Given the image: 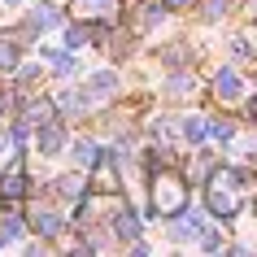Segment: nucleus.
<instances>
[{
  "label": "nucleus",
  "instance_id": "obj_1",
  "mask_svg": "<svg viewBox=\"0 0 257 257\" xmlns=\"http://www.w3.org/2000/svg\"><path fill=\"white\" fill-rule=\"evenodd\" d=\"M118 92V74L113 70H96L92 79H87V92H83V100L92 105V100H105V96Z\"/></svg>",
  "mask_w": 257,
  "mask_h": 257
},
{
  "label": "nucleus",
  "instance_id": "obj_2",
  "mask_svg": "<svg viewBox=\"0 0 257 257\" xmlns=\"http://www.w3.org/2000/svg\"><path fill=\"white\" fill-rule=\"evenodd\" d=\"M205 227H209V222H205V214H196V209H192V214H183L175 227H170V240H175V244H188V240H196Z\"/></svg>",
  "mask_w": 257,
  "mask_h": 257
},
{
  "label": "nucleus",
  "instance_id": "obj_3",
  "mask_svg": "<svg viewBox=\"0 0 257 257\" xmlns=\"http://www.w3.org/2000/svg\"><path fill=\"white\" fill-rule=\"evenodd\" d=\"M231 183H235L231 175H227V179H218V188L209 183V209H218V214H231V209L240 205V196L231 192Z\"/></svg>",
  "mask_w": 257,
  "mask_h": 257
},
{
  "label": "nucleus",
  "instance_id": "obj_4",
  "mask_svg": "<svg viewBox=\"0 0 257 257\" xmlns=\"http://www.w3.org/2000/svg\"><path fill=\"white\" fill-rule=\"evenodd\" d=\"M153 201H157V209H166V214H170V209H179V205H183V188H179L175 179H162V183H157V192H153Z\"/></svg>",
  "mask_w": 257,
  "mask_h": 257
},
{
  "label": "nucleus",
  "instance_id": "obj_5",
  "mask_svg": "<svg viewBox=\"0 0 257 257\" xmlns=\"http://www.w3.org/2000/svg\"><path fill=\"white\" fill-rule=\"evenodd\" d=\"M218 96H222V100H240L244 96V83H240V74H235L231 66L218 70Z\"/></svg>",
  "mask_w": 257,
  "mask_h": 257
},
{
  "label": "nucleus",
  "instance_id": "obj_6",
  "mask_svg": "<svg viewBox=\"0 0 257 257\" xmlns=\"http://www.w3.org/2000/svg\"><path fill=\"white\" fill-rule=\"evenodd\" d=\"M57 22H61V14H57L53 5H40V9H35V18H31V27H35V31H53Z\"/></svg>",
  "mask_w": 257,
  "mask_h": 257
},
{
  "label": "nucleus",
  "instance_id": "obj_7",
  "mask_svg": "<svg viewBox=\"0 0 257 257\" xmlns=\"http://www.w3.org/2000/svg\"><path fill=\"white\" fill-rule=\"evenodd\" d=\"M96 153H100V149H96L92 140H74V149H70V157H74L79 166H92V162H96Z\"/></svg>",
  "mask_w": 257,
  "mask_h": 257
},
{
  "label": "nucleus",
  "instance_id": "obj_8",
  "mask_svg": "<svg viewBox=\"0 0 257 257\" xmlns=\"http://www.w3.org/2000/svg\"><path fill=\"white\" fill-rule=\"evenodd\" d=\"M57 149H61V131H57V126H44V131H40V153H44V157H53Z\"/></svg>",
  "mask_w": 257,
  "mask_h": 257
},
{
  "label": "nucleus",
  "instance_id": "obj_9",
  "mask_svg": "<svg viewBox=\"0 0 257 257\" xmlns=\"http://www.w3.org/2000/svg\"><path fill=\"white\" fill-rule=\"evenodd\" d=\"M35 227H40L44 235H57V231H61V218H57L53 209H35Z\"/></svg>",
  "mask_w": 257,
  "mask_h": 257
},
{
  "label": "nucleus",
  "instance_id": "obj_10",
  "mask_svg": "<svg viewBox=\"0 0 257 257\" xmlns=\"http://www.w3.org/2000/svg\"><path fill=\"white\" fill-rule=\"evenodd\" d=\"M183 136H188V140H192V144H201V140H205V136H209V126H205V122H201V118H188V122H183Z\"/></svg>",
  "mask_w": 257,
  "mask_h": 257
},
{
  "label": "nucleus",
  "instance_id": "obj_11",
  "mask_svg": "<svg viewBox=\"0 0 257 257\" xmlns=\"http://www.w3.org/2000/svg\"><path fill=\"white\" fill-rule=\"evenodd\" d=\"M57 188H61V196H66V201H74V196L83 192V179H79V175H66L61 183H57Z\"/></svg>",
  "mask_w": 257,
  "mask_h": 257
},
{
  "label": "nucleus",
  "instance_id": "obj_12",
  "mask_svg": "<svg viewBox=\"0 0 257 257\" xmlns=\"http://www.w3.org/2000/svg\"><path fill=\"white\" fill-rule=\"evenodd\" d=\"M18 235H22V222H18V218H5V227H0V244H14Z\"/></svg>",
  "mask_w": 257,
  "mask_h": 257
},
{
  "label": "nucleus",
  "instance_id": "obj_13",
  "mask_svg": "<svg viewBox=\"0 0 257 257\" xmlns=\"http://www.w3.org/2000/svg\"><path fill=\"white\" fill-rule=\"evenodd\" d=\"M57 74H79V57L61 53V57H57Z\"/></svg>",
  "mask_w": 257,
  "mask_h": 257
},
{
  "label": "nucleus",
  "instance_id": "obj_14",
  "mask_svg": "<svg viewBox=\"0 0 257 257\" xmlns=\"http://www.w3.org/2000/svg\"><path fill=\"white\" fill-rule=\"evenodd\" d=\"M118 235H126V240H131V235H140V222H136L131 214H122V218H118Z\"/></svg>",
  "mask_w": 257,
  "mask_h": 257
},
{
  "label": "nucleus",
  "instance_id": "obj_15",
  "mask_svg": "<svg viewBox=\"0 0 257 257\" xmlns=\"http://www.w3.org/2000/svg\"><path fill=\"white\" fill-rule=\"evenodd\" d=\"M166 92H170V96H188V92H192V79H188V74H183V79H170Z\"/></svg>",
  "mask_w": 257,
  "mask_h": 257
},
{
  "label": "nucleus",
  "instance_id": "obj_16",
  "mask_svg": "<svg viewBox=\"0 0 257 257\" xmlns=\"http://www.w3.org/2000/svg\"><path fill=\"white\" fill-rule=\"evenodd\" d=\"M83 14H100V9H109V0H79Z\"/></svg>",
  "mask_w": 257,
  "mask_h": 257
},
{
  "label": "nucleus",
  "instance_id": "obj_17",
  "mask_svg": "<svg viewBox=\"0 0 257 257\" xmlns=\"http://www.w3.org/2000/svg\"><path fill=\"white\" fill-rule=\"evenodd\" d=\"M14 61H18V53L9 48V44H0V66H14Z\"/></svg>",
  "mask_w": 257,
  "mask_h": 257
},
{
  "label": "nucleus",
  "instance_id": "obj_18",
  "mask_svg": "<svg viewBox=\"0 0 257 257\" xmlns=\"http://www.w3.org/2000/svg\"><path fill=\"white\" fill-rule=\"evenodd\" d=\"M214 136H218V140H231V136H235V131H231L227 122H214Z\"/></svg>",
  "mask_w": 257,
  "mask_h": 257
},
{
  "label": "nucleus",
  "instance_id": "obj_19",
  "mask_svg": "<svg viewBox=\"0 0 257 257\" xmlns=\"http://www.w3.org/2000/svg\"><path fill=\"white\" fill-rule=\"evenodd\" d=\"M0 157H9V140L0 136Z\"/></svg>",
  "mask_w": 257,
  "mask_h": 257
},
{
  "label": "nucleus",
  "instance_id": "obj_20",
  "mask_svg": "<svg viewBox=\"0 0 257 257\" xmlns=\"http://www.w3.org/2000/svg\"><path fill=\"white\" fill-rule=\"evenodd\" d=\"M0 5H22V0H0Z\"/></svg>",
  "mask_w": 257,
  "mask_h": 257
},
{
  "label": "nucleus",
  "instance_id": "obj_21",
  "mask_svg": "<svg viewBox=\"0 0 257 257\" xmlns=\"http://www.w3.org/2000/svg\"><path fill=\"white\" fill-rule=\"evenodd\" d=\"M170 5H183V0H170Z\"/></svg>",
  "mask_w": 257,
  "mask_h": 257
}]
</instances>
